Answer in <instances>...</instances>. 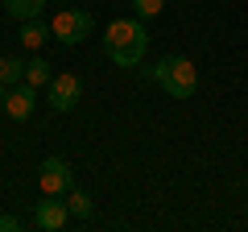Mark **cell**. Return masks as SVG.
Here are the masks:
<instances>
[{
    "mask_svg": "<svg viewBox=\"0 0 248 232\" xmlns=\"http://www.w3.org/2000/svg\"><path fill=\"white\" fill-rule=\"evenodd\" d=\"M104 50L116 66L133 71L141 66L145 50H149V33H145V21L141 17H120V21H108V33H104Z\"/></svg>",
    "mask_w": 248,
    "mask_h": 232,
    "instance_id": "6da1fadb",
    "label": "cell"
},
{
    "mask_svg": "<svg viewBox=\"0 0 248 232\" xmlns=\"http://www.w3.org/2000/svg\"><path fill=\"white\" fill-rule=\"evenodd\" d=\"M149 75L157 79V87L166 91V96H174V99H190L195 87H199V71H195V63H190L186 54H170V58H161Z\"/></svg>",
    "mask_w": 248,
    "mask_h": 232,
    "instance_id": "7a4b0ae2",
    "label": "cell"
},
{
    "mask_svg": "<svg viewBox=\"0 0 248 232\" xmlns=\"http://www.w3.org/2000/svg\"><path fill=\"white\" fill-rule=\"evenodd\" d=\"M91 29H95V21H91V13H83V9H58L54 21H50L54 42H62V46H79L83 37H91Z\"/></svg>",
    "mask_w": 248,
    "mask_h": 232,
    "instance_id": "3957f363",
    "label": "cell"
},
{
    "mask_svg": "<svg viewBox=\"0 0 248 232\" xmlns=\"http://www.w3.org/2000/svg\"><path fill=\"white\" fill-rule=\"evenodd\" d=\"M79 96H83V79L75 71H62V75H54L50 79V108L54 112H71L75 104H79Z\"/></svg>",
    "mask_w": 248,
    "mask_h": 232,
    "instance_id": "277c9868",
    "label": "cell"
},
{
    "mask_svg": "<svg viewBox=\"0 0 248 232\" xmlns=\"http://www.w3.org/2000/svg\"><path fill=\"white\" fill-rule=\"evenodd\" d=\"M37 182H42V195H66L75 187V174L66 166V158H46L37 170Z\"/></svg>",
    "mask_w": 248,
    "mask_h": 232,
    "instance_id": "5b68a950",
    "label": "cell"
},
{
    "mask_svg": "<svg viewBox=\"0 0 248 232\" xmlns=\"http://www.w3.org/2000/svg\"><path fill=\"white\" fill-rule=\"evenodd\" d=\"M33 104H37V87H29V83H13L4 91V99H0V108L9 112V120H29Z\"/></svg>",
    "mask_w": 248,
    "mask_h": 232,
    "instance_id": "8992f818",
    "label": "cell"
},
{
    "mask_svg": "<svg viewBox=\"0 0 248 232\" xmlns=\"http://www.w3.org/2000/svg\"><path fill=\"white\" fill-rule=\"evenodd\" d=\"M37 228H46V232H58V228H66V220H71V207L66 203H58V195H46L42 203H37Z\"/></svg>",
    "mask_w": 248,
    "mask_h": 232,
    "instance_id": "52a82bcc",
    "label": "cell"
},
{
    "mask_svg": "<svg viewBox=\"0 0 248 232\" xmlns=\"http://www.w3.org/2000/svg\"><path fill=\"white\" fill-rule=\"evenodd\" d=\"M50 25H46L42 17H33V21H21V46H29V50H42L46 42H50Z\"/></svg>",
    "mask_w": 248,
    "mask_h": 232,
    "instance_id": "ba28073f",
    "label": "cell"
},
{
    "mask_svg": "<svg viewBox=\"0 0 248 232\" xmlns=\"http://www.w3.org/2000/svg\"><path fill=\"white\" fill-rule=\"evenodd\" d=\"M42 9H46V0H4V13L13 21H33L42 17Z\"/></svg>",
    "mask_w": 248,
    "mask_h": 232,
    "instance_id": "9c48e42d",
    "label": "cell"
},
{
    "mask_svg": "<svg viewBox=\"0 0 248 232\" xmlns=\"http://www.w3.org/2000/svg\"><path fill=\"white\" fill-rule=\"evenodd\" d=\"M50 71H54V66L46 63L42 54H37V58H29V63H25V83H29V87H37V91H42V83H50V79H54Z\"/></svg>",
    "mask_w": 248,
    "mask_h": 232,
    "instance_id": "30bf717a",
    "label": "cell"
},
{
    "mask_svg": "<svg viewBox=\"0 0 248 232\" xmlns=\"http://www.w3.org/2000/svg\"><path fill=\"white\" fill-rule=\"evenodd\" d=\"M66 207H71L79 220H91V215H95V203H91V195H87V191H79V187L66 191Z\"/></svg>",
    "mask_w": 248,
    "mask_h": 232,
    "instance_id": "8fae6325",
    "label": "cell"
},
{
    "mask_svg": "<svg viewBox=\"0 0 248 232\" xmlns=\"http://www.w3.org/2000/svg\"><path fill=\"white\" fill-rule=\"evenodd\" d=\"M0 83H4V87L25 83V63H21V58H13V54H4V58H0Z\"/></svg>",
    "mask_w": 248,
    "mask_h": 232,
    "instance_id": "7c38bea8",
    "label": "cell"
},
{
    "mask_svg": "<svg viewBox=\"0 0 248 232\" xmlns=\"http://www.w3.org/2000/svg\"><path fill=\"white\" fill-rule=\"evenodd\" d=\"M161 4H166V0H133V9H137V17H141V21L157 17V13H161Z\"/></svg>",
    "mask_w": 248,
    "mask_h": 232,
    "instance_id": "4fadbf2b",
    "label": "cell"
},
{
    "mask_svg": "<svg viewBox=\"0 0 248 232\" xmlns=\"http://www.w3.org/2000/svg\"><path fill=\"white\" fill-rule=\"evenodd\" d=\"M17 228H21L17 215H0V232H17Z\"/></svg>",
    "mask_w": 248,
    "mask_h": 232,
    "instance_id": "5bb4252c",
    "label": "cell"
},
{
    "mask_svg": "<svg viewBox=\"0 0 248 232\" xmlns=\"http://www.w3.org/2000/svg\"><path fill=\"white\" fill-rule=\"evenodd\" d=\"M4 91H9V87H4V83H0V99H4Z\"/></svg>",
    "mask_w": 248,
    "mask_h": 232,
    "instance_id": "9a60e30c",
    "label": "cell"
},
{
    "mask_svg": "<svg viewBox=\"0 0 248 232\" xmlns=\"http://www.w3.org/2000/svg\"><path fill=\"white\" fill-rule=\"evenodd\" d=\"M62 4H71V0H62Z\"/></svg>",
    "mask_w": 248,
    "mask_h": 232,
    "instance_id": "2e32d148",
    "label": "cell"
}]
</instances>
